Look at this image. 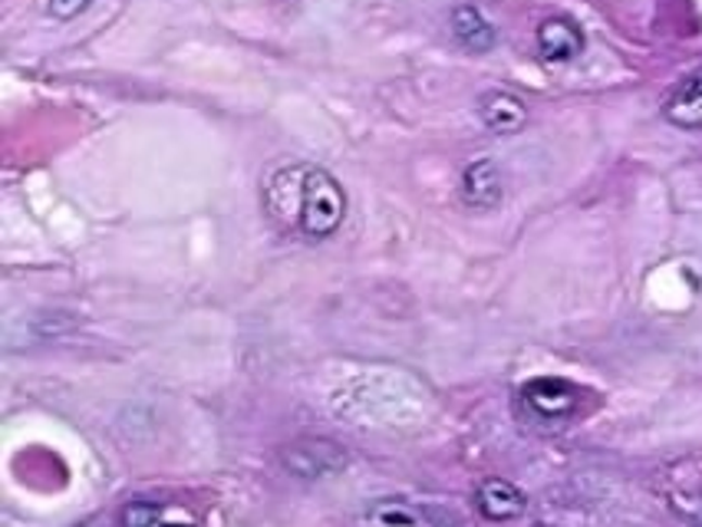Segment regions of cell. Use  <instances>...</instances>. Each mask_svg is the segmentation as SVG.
I'll return each mask as SVG.
<instances>
[{
  "instance_id": "9c48e42d",
  "label": "cell",
  "mask_w": 702,
  "mask_h": 527,
  "mask_svg": "<svg viewBox=\"0 0 702 527\" xmlns=\"http://www.w3.org/2000/svg\"><path fill=\"white\" fill-rule=\"evenodd\" d=\"M452 34H456V40H459L465 50H472V53H488V50L495 47V40H498L495 27H492V24L482 17V11L472 8V4H462V8L452 11Z\"/></svg>"
},
{
  "instance_id": "5b68a950",
  "label": "cell",
  "mask_w": 702,
  "mask_h": 527,
  "mask_svg": "<svg viewBox=\"0 0 702 527\" xmlns=\"http://www.w3.org/2000/svg\"><path fill=\"white\" fill-rule=\"evenodd\" d=\"M538 53L548 63H567L584 53V34L567 17H551L538 27Z\"/></svg>"
},
{
  "instance_id": "30bf717a",
  "label": "cell",
  "mask_w": 702,
  "mask_h": 527,
  "mask_svg": "<svg viewBox=\"0 0 702 527\" xmlns=\"http://www.w3.org/2000/svg\"><path fill=\"white\" fill-rule=\"evenodd\" d=\"M126 527H195L192 520H171L162 504H132L123 514Z\"/></svg>"
},
{
  "instance_id": "52a82bcc",
  "label": "cell",
  "mask_w": 702,
  "mask_h": 527,
  "mask_svg": "<svg viewBox=\"0 0 702 527\" xmlns=\"http://www.w3.org/2000/svg\"><path fill=\"white\" fill-rule=\"evenodd\" d=\"M478 116H482V123H485L492 132L511 136V132H521L524 123H528V106H524V103H521L518 97H511V93L495 90V93H485V97L478 100Z\"/></svg>"
},
{
  "instance_id": "8fae6325",
  "label": "cell",
  "mask_w": 702,
  "mask_h": 527,
  "mask_svg": "<svg viewBox=\"0 0 702 527\" xmlns=\"http://www.w3.org/2000/svg\"><path fill=\"white\" fill-rule=\"evenodd\" d=\"M370 524L373 527H419V520L406 507H399V504H380V507H373L370 511Z\"/></svg>"
},
{
  "instance_id": "4fadbf2b",
  "label": "cell",
  "mask_w": 702,
  "mask_h": 527,
  "mask_svg": "<svg viewBox=\"0 0 702 527\" xmlns=\"http://www.w3.org/2000/svg\"><path fill=\"white\" fill-rule=\"evenodd\" d=\"M79 527H100L97 520H86V524H79Z\"/></svg>"
},
{
  "instance_id": "6da1fadb",
  "label": "cell",
  "mask_w": 702,
  "mask_h": 527,
  "mask_svg": "<svg viewBox=\"0 0 702 527\" xmlns=\"http://www.w3.org/2000/svg\"><path fill=\"white\" fill-rule=\"evenodd\" d=\"M265 211L281 231L323 241L346 218V192L327 168L291 162L265 182Z\"/></svg>"
},
{
  "instance_id": "7a4b0ae2",
  "label": "cell",
  "mask_w": 702,
  "mask_h": 527,
  "mask_svg": "<svg viewBox=\"0 0 702 527\" xmlns=\"http://www.w3.org/2000/svg\"><path fill=\"white\" fill-rule=\"evenodd\" d=\"M284 465L297 478H327L346 465V455L340 446L327 442V438H301V442L284 449Z\"/></svg>"
},
{
  "instance_id": "8992f818",
  "label": "cell",
  "mask_w": 702,
  "mask_h": 527,
  "mask_svg": "<svg viewBox=\"0 0 702 527\" xmlns=\"http://www.w3.org/2000/svg\"><path fill=\"white\" fill-rule=\"evenodd\" d=\"M475 504L488 520H514V517L524 514V507H528V498H524V491H518L511 481L488 478V481L478 485Z\"/></svg>"
},
{
  "instance_id": "3957f363",
  "label": "cell",
  "mask_w": 702,
  "mask_h": 527,
  "mask_svg": "<svg viewBox=\"0 0 702 527\" xmlns=\"http://www.w3.org/2000/svg\"><path fill=\"white\" fill-rule=\"evenodd\" d=\"M505 182H501V168L492 158H478L462 171V202L478 211H492L501 205Z\"/></svg>"
},
{
  "instance_id": "ba28073f",
  "label": "cell",
  "mask_w": 702,
  "mask_h": 527,
  "mask_svg": "<svg viewBox=\"0 0 702 527\" xmlns=\"http://www.w3.org/2000/svg\"><path fill=\"white\" fill-rule=\"evenodd\" d=\"M663 116L679 129H702V69L676 86L663 106Z\"/></svg>"
},
{
  "instance_id": "7c38bea8",
  "label": "cell",
  "mask_w": 702,
  "mask_h": 527,
  "mask_svg": "<svg viewBox=\"0 0 702 527\" xmlns=\"http://www.w3.org/2000/svg\"><path fill=\"white\" fill-rule=\"evenodd\" d=\"M90 4H93V0H47V11L56 21H73L76 14H82Z\"/></svg>"
},
{
  "instance_id": "277c9868",
  "label": "cell",
  "mask_w": 702,
  "mask_h": 527,
  "mask_svg": "<svg viewBox=\"0 0 702 527\" xmlns=\"http://www.w3.org/2000/svg\"><path fill=\"white\" fill-rule=\"evenodd\" d=\"M521 396L541 419H564L577 409V389L564 380H554V376L532 380L521 389Z\"/></svg>"
}]
</instances>
